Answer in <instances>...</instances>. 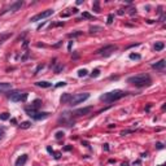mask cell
<instances>
[{
    "label": "cell",
    "mask_w": 166,
    "mask_h": 166,
    "mask_svg": "<svg viewBox=\"0 0 166 166\" xmlns=\"http://www.w3.org/2000/svg\"><path fill=\"white\" fill-rule=\"evenodd\" d=\"M127 82L134 84L135 87H147V86L151 84L152 79L148 74H139V75L130 77V78L127 79Z\"/></svg>",
    "instance_id": "6da1fadb"
},
{
    "label": "cell",
    "mask_w": 166,
    "mask_h": 166,
    "mask_svg": "<svg viewBox=\"0 0 166 166\" xmlns=\"http://www.w3.org/2000/svg\"><path fill=\"white\" fill-rule=\"evenodd\" d=\"M126 95H127L126 92H123L121 90H114V91H110V92H107V94L101 95L100 100L104 101V103H113V101H117L119 99H122Z\"/></svg>",
    "instance_id": "7a4b0ae2"
},
{
    "label": "cell",
    "mask_w": 166,
    "mask_h": 166,
    "mask_svg": "<svg viewBox=\"0 0 166 166\" xmlns=\"http://www.w3.org/2000/svg\"><path fill=\"white\" fill-rule=\"evenodd\" d=\"M88 97H90V94H87V92H83V94H77V95H74V96H71V99H70V101H69V104L73 105V107H75V105L82 104L83 101H86Z\"/></svg>",
    "instance_id": "3957f363"
},
{
    "label": "cell",
    "mask_w": 166,
    "mask_h": 166,
    "mask_svg": "<svg viewBox=\"0 0 166 166\" xmlns=\"http://www.w3.org/2000/svg\"><path fill=\"white\" fill-rule=\"evenodd\" d=\"M26 112H27V116H30L33 119H44V118H47L49 116L48 112H38V110H34V109H27L26 108Z\"/></svg>",
    "instance_id": "277c9868"
},
{
    "label": "cell",
    "mask_w": 166,
    "mask_h": 166,
    "mask_svg": "<svg viewBox=\"0 0 166 166\" xmlns=\"http://www.w3.org/2000/svg\"><path fill=\"white\" fill-rule=\"evenodd\" d=\"M114 51H117V46H113V44H109V46H105L103 47L101 49H99L97 51V53L100 56H104V57H108V56H110L112 53L114 52Z\"/></svg>",
    "instance_id": "5b68a950"
},
{
    "label": "cell",
    "mask_w": 166,
    "mask_h": 166,
    "mask_svg": "<svg viewBox=\"0 0 166 166\" xmlns=\"http://www.w3.org/2000/svg\"><path fill=\"white\" fill-rule=\"evenodd\" d=\"M8 96L12 101H25L27 99V94H21L20 91H13Z\"/></svg>",
    "instance_id": "8992f818"
},
{
    "label": "cell",
    "mask_w": 166,
    "mask_h": 166,
    "mask_svg": "<svg viewBox=\"0 0 166 166\" xmlns=\"http://www.w3.org/2000/svg\"><path fill=\"white\" fill-rule=\"evenodd\" d=\"M52 14H53V11H52V9H47V11L40 12L39 14H36V16H34V17H31L30 21H31V22L40 21V20H43V18H47V17H49V16H52Z\"/></svg>",
    "instance_id": "52a82bcc"
},
{
    "label": "cell",
    "mask_w": 166,
    "mask_h": 166,
    "mask_svg": "<svg viewBox=\"0 0 166 166\" xmlns=\"http://www.w3.org/2000/svg\"><path fill=\"white\" fill-rule=\"evenodd\" d=\"M91 110H92V107H87V108H82V109L75 110L74 113H71V114H74V116H77V117H79V116H86V114H90Z\"/></svg>",
    "instance_id": "ba28073f"
},
{
    "label": "cell",
    "mask_w": 166,
    "mask_h": 166,
    "mask_svg": "<svg viewBox=\"0 0 166 166\" xmlns=\"http://www.w3.org/2000/svg\"><path fill=\"white\" fill-rule=\"evenodd\" d=\"M22 5H24V1H21V0H20V1H17V3H14V4H12L11 7H9L5 12H3L1 14L7 13V12H16V11H18V9H20V8L22 7Z\"/></svg>",
    "instance_id": "9c48e42d"
},
{
    "label": "cell",
    "mask_w": 166,
    "mask_h": 166,
    "mask_svg": "<svg viewBox=\"0 0 166 166\" xmlns=\"http://www.w3.org/2000/svg\"><path fill=\"white\" fill-rule=\"evenodd\" d=\"M12 90V84L8 82H0V92H7Z\"/></svg>",
    "instance_id": "30bf717a"
},
{
    "label": "cell",
    "mask_w": 166,
    "mask_h": 166,
    "mask_svg": "<svg viewBox=\"0 0 166 166\" xmlns=\"http://www.w3.org/2000/svg\"><path fill=\"white\" fill-rule=\"evenodd\" d=\"M26 161H27V154H22V156H20V157L17 158L16 166H24L25 164H26Z\"/></svg>",
    "instance_id": "8fae6325"
},
{
    "label": "cell",
    "mask_w": 166,
    "mask_h": 166,
    "mask_svg": "<svg viewBox=\"0 0 166 166\" xmlns=\"http://www.w3.org/2000/svg\"><path fill=\"white\" fill-rule=\"evenodd\" d=\"M165 65H166V61H165V60H160L158 62L153 64L152 68H153V69H157V70H162V69L165 68Z\"/></svg>",
    "instance_id": "7c38bea8"
},
{
    "label": "cell",
    "mask_w": 166,
    "mask_h": 166,
    "mask_svg": "<svg viewBox=\"0 0 166 166\" xmlns=\"http://www.w3.org/2000/svg\"><path fill=\"white\" fill-rule=\"evenodd\" d=\"M35 84H36L38 87H42V88H49V87H52V83L46 82V81H39V82L35 83Z\"/></svg>",
    "instance_id": "4fadbf2b"
},
{
    "label": "cell",
    "mask_w": 166,
    "mask_h": 166,
    "mask_svg": "<svg viewBox=\"0 0 166 166\" xmlns=\"http://www.w3.org/2000/svg\"><path fill=\"white\" fill-rule=\"evenodd\" d=\"M42 105V100H39V99H36V100H34L33 103H31V107L27 108V109H34V110H38V108H39Z\"/></svg>",
    "instance_id": "5bb4252c"
},
{
    "label": "cell",
    "mask_w": 166,
    "mask_h": 166,
    "mask_svg": "<svg viewBox=\"0 0 166 166\" xmlns=\"http://www.w3.org/2000/svg\"><path fill=\"white\" fill-rule=\"evenodd\" d=\"M70 99H71V95H70V94H64L61 96V99H60V101H61L62 104H66V103H69V101H70Z\"/></svg>",
    "instance_id": "9a60e30c"
},
{
    "label": "cell",
    "mask_w": 166,
    "mask_h": 166,
    "mask_svg": "<svg viewBox=\"0 0 166 166\" xmlns=\"http://www.w3.org/2000/svg\"><path fill=\"white\" fill-rule=\"evenodd\" d=\"M164 48H165V43H164V42H157V43L154 44L156 52H160V51H162Z\"/></svg>",
    "instance_id": "2e32d148"
},
{
    "label": "cell",
    "mask_w": 166,
    "mask_h": 166,
    "mask_svg": "<svg viewBox=\"0 0 166 166\" xmlns=\"http://www.w3.org/2000/svg\"><path fill=\"white\" fill-rule=\"evenodd\" d=\"M92 9H94V11L95 12H96V13H100V3H99V1H95L94 3V7H92Z\"/></svg>",
    "instance_id": "e0dca14e"
},
{
    "label": "cell",
    "mask_w": 166,
    "mask_h": 166,
    "mask_svg": "<svg viewBox=\"0 0 166 166\" xmlns=\"http://www.w3.org/2000/svg\"><path fill=\"white\" fill-rule=\"evenodd\" d=\"M30 126H31V122H29V121H25V122H22V123L20 124V127H21V129H24V130L29 129Z\"/></svg>",
    "instance_id": "ac0fdd59"
},
{
    "label": "cell",
    "mask_w": 166,
    "mask_h": 166,
    "mask_svg": "<svg viewBox=\"0 0 166 166\" xmlns=\"http://www.w3.org/2000/svg\"><path fill=\"white\" fill-rule=\"evenodd\" d=\"M82 18H90V20H95V17H94V16H91L90 13H87V12H83Z\"/></svg>",
    "instance_id": "d6986e66"
},
{
    "label": "cell",
    "mask_w": 166,
    "mask_h": 166,
    "mask_svg": "<svg viewBox=\"0 0 166 166\" xmlns=\"http://www.w3.org/2000/svg\"><path fill=\"white\" fill-rule=\"evenodd\" d=\"M87 70H86V69H81V70H79V71H78V77H86V75H87Z\"/></svg>",
    "instance_id": "ffe728a7"
},
{
    "label": "cell",
    "mask_w": 166,
    "mask_h": 166,
    "mask_svg": "<svg viewBox=\"0 0 166 166\" xmlns=\"http://www.w3.org/2000/svg\"><path fill=\"white\" fill-rule=\"evenodd\" d=\"M100 30H101L100 26H91V27H90V31H91V33H97V31H100Z\"/></svg>",
    "instance_id": "44dd1931"
},
{
    "label": "cell",
    "mask_w": 166,
    "mask_h": 166,
    "mask_svg": "<svg viewBox=\"0 0 166 166\" xmlns=\"http://www.w3.org/2000/svg\"><path fill=\"white\" fill-rule=\"evenodd\" d=\"M9 118V113H1L0 114V119L1 121H7Z\"/></svg>",
    "instance_id": "7402d4cb"
},
{
    "label": "cell",
    "mask_w": 166,
    "mask_h": 166,
    "mask_svg": "<svg viewBox=\"0 0 166 166\" xmlns=\"http://www.w3.org/2000/svg\"><path fill=\"white\" fill-rule=\"evenodd\" d=\"M99 75H100V70L99 69H95L94 71H92V74H91L92 78H96V77H99Z\"/></svg>",
    "instance_id": "603a6c76"
},
{
    "label": "cell",
    "mask_w": 166,
    "mask_h": 166,
    "mask_svg": "<svg viewBox=\"0 0 166 166\" xmlns=\"http://www.w3.org/2000/svg\"><path fill=\"white\" fill-rule=\"evenodd\" d=\"M130 59L131 60H139L140 55H138V53H130Z\"/></svg>",
    "instance_id": "cb8c5ba5"
},
{
    "label": "cell",
    "mask_w": 166,
    "mask_h": 166,
    "mask_svg": "<svg viewBox=\"0 0 166 166\" xmlns=\"http://www.w3.org/2000/svg\"><path fill=\"white\" fill-rule=\"evenodd\" d=\"M9 36H11V34H4V35H3V36H0V44H1V43H3V42H4L5 39H8Z\"/></svg>",
    "instance_id": "d4e9b609"
},
{
    "label": "cell",
    "mask_w": 166,
    "mask_h": 166,
    "mask_svg": "<svg viewBox=\"0 0 166 166\" xmlns=\"http://www.w3.org/2000/svg\"><path fill=\"white\" fill-rule=\"evenodd\" d=\"M62 138H64V132L62 131H57L56 132V139L60 140V139H62Z\"/></svg>",
    "instance_id": "484cf974"
},
{
    "label": "cell",
    "mask_w": 166,
    "mask_h": 166,
    "mask_svg": "<svg viewBox=\"0 0 166 166\" xmlns=\"http://www.w3.org/2000/svg\"><path fill=\"white\" fill-rule=\"evenodd\" d=\"M113 20H114V16H113V14H109V16H108V21H107V22L110 25L112 22H113Z\"/></svg>",
    "instance_id": "4316f807"
},
{
    "label": "cell",
    "mask_w": 166,
    "mask_h": 166,
    "mask_svg": "<svg viewBox=\"0 0 166 166\" xmlns=\"http://www.w3.org/2000/svg\"><path fill=\"white\" fill-rule=\"evenodd\" d=\"M131 132H134V130H124V131L121 132V135L124 136V135H127V134H131Z\"/></svg>",
    "instance_id": "83f0119b"
},
{
    "label": "cell",
    "mask_w": 166,
    "mask_h": 166,
    "mask_svg": "<svg viewBox=\"0 0 166 166\" xmlns=\"http://www.w3.org/2000/svg\"><path fill=\"white\" fill-rule=\"evenodd\" d=\"M82 33L81 31H78V33H71V34H69V38H74V36H79Z\"/></svg>",
    "instance_id": "f1b7e54d"
},
{
    "label": "cell",
    "mask_w": 166,
    "mask_h": 166,
    "mask_svg": "<svg viewBox=\"0 0 166 166\" xmlns=\"http://www.w3.org/2000/svg\"><path fill=\"white\" fill-rule=\"evenodd\" d=\"M62 69H64V65H60V66H57V68L55 69V71H56V73H60Z\"/></svg>",
    "instance_id": "f546056e"
},
{
    "label": "cell",
    "mask_w": 166,
    "mask_h": 166,
    "mask_svg": "<svg viewBox=\"0 0 166 166\" xmlns=\"http://www.w3.org/2000/svg\"><path fill=\"white\" fill-rule=\"evenodd\" d=\"M61 86L64 87V86H66V83H65V82H59V83L56 84V87H61Z\"/></svg>",
    "instance_id": "4dcf8cb0"
},
{
    "label": "cell",
    "mask_w": 166,
    "mask_h": 166,
    "mask_svg": "<svg viewBox=\"0 0 166 166\" xmlns=\"http://www.w3.org/2000/svg\"><path fill=\"white\" fill-rule=\"evenodd\" d=\"M156 148H157V149H162V148H164L162 143H157V144H156Z\"/></svg>",
    "instance_id": "1f68e13d"
},
{
    "label": "cell",
    "mask_w": 166,
    "mask_h": 166,
    "mask_svg": "<svg viewBox=\"0 0 166 166\" xmlns=\"http://www.w3.org/2000/svg\"><path fill=\"white\" fill-rule=\"evenodd\" d=\"M42 69H43V65H39V66L36 68V70H35V73H34V74H38V71H39V70H42Z\"/></svg>",
    "instance_id": "d6a6232c"
},
{
    "label": "cell",
    "mask_w": 166,
    "mask_h": 166,
    "mask_svg": "<svg viewBox=\"0 0 166 166\" xmlns=\"http://www.w3.org/2000/svg\"><path fill=\"white\" fill-rule=\"evenodd\" d=\"M71 13H78V9H77V8H73V9H71Z\"/></svg>",
    "instance_id": "836d02e7"
},
{
    "label": "cell",
    "mask_w": 166,
    "mask_h": 166,
    "mask_svg": "<svg viewBox=\"0 0 166 166\" xmlns=\"http://www.w3.org/2000/svg\"><path fill=\"white\" fill-rule=\"evenodd\" d=\"M69 13H61V17H69Z\"/></svg>",
    "instance_id": "e575fe53"
},
{
    "label": "cell",
    "mask_w": 166,
    "mask_h": 166,
    "mask_svg": "<svg viewBox=\"0 0 166 166\" xmlns=\"http://www.w3.org/2000/svg\"><path fill=\"white\" fill-rule=\"evenodd\" d=\"M43 26H44V22H42V24L39 25V26H38V30H40V29L43 27Z\"/></svg>",
    "instance_id": "d590c367"
},
{
    "label": "cell",
    "mask_w": 166,
    "mask_h": 166,
    "mask_svg": "<svg viewBox=\"0 0 166 166\" xmlns=\"http://www.w3.org/2000/svg\"><path fill=\"white\" fill-rule=\"evenodd\" d=\"M104 149H105V151H109V147H108V144H104Z\"/></svg>",
    "instance_id": "8d00e7d4"
},
{
    "label": "cell",
    "mask_w": 166,
    "mask_h": 166,
    "mask_svg": "<svg viewBox=\"0 0 166 166\" xmlns=\"http://www.w3.org/2000/svg\"><path fill=\"white\" fill-rule=\"evenodd\" d=\"M122 166H129V164H127V162H123V164H122Z\"/></svg>",
    "instance_id": "74e56055"
},
{
    "label": "cell",
    "mask_w": 166,
    "mask_h": 166,
    "mask_svg": "<svg viewBox=\"0 0 166 166\" xmlns=\"http://www.w3.org/2000/svg\"><path fill=\"white\" fill-rule=\"evenodd\" d=\"M1 138H3V131L0 130V139H1Z\"/></svg>",
    "instance_id": "f35d334b"
}]
</instances>
